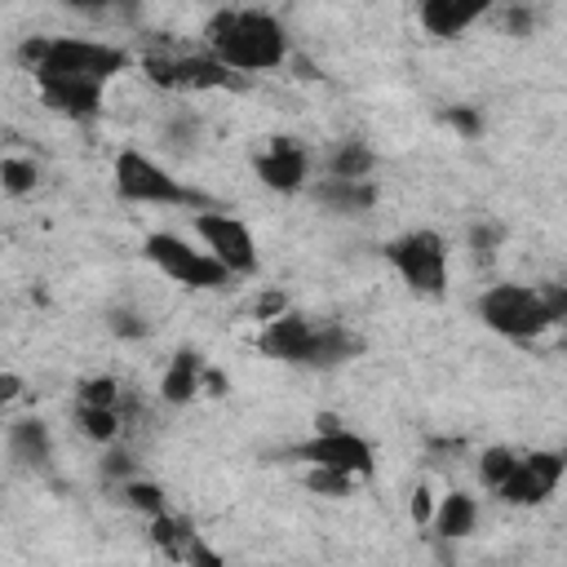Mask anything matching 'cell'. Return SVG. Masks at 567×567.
I'll return each mask as SVG.
<instances>
[{
  "mask_svg": "<svg viewBox=\"0 0 567 567\" xmlns=\"http://www.w3.org/2000/svg\"><path fill=\"white\" fill-rule=\"evenodd\" d=\"M111 186L124 204H142V208H213L199 190H190L182 177H173L155 155H146L142 146H120L115 164H111Z\"/></svg>",
  "mask_w": 567,
  "mask_h": 567,
  "instance_id": "4",
  "label": "cell"
},
{
  "mask_svg": "<svg viewBox=\"0 0 567 567\" xmlns=\"http://www.w3.org/2000/svg\"><path fill=\"white\" fill-rule=\"evenodd\" d=\"M111 328H115L120 337H142V332H146V323H142L137 315H124V310L111 315Z\"/></svg>",
  "mask_w": 567,
  "mask_h": 567,
  "instance_id": "33",
  "label": "cell"
},
{
  "mask_svg": "<svg viewBox=\"0 0 567 567\" xmlns=\"http://www.w3.org/2000/svg\"><path fill=\"white\" fill-rule=\"evenodd\" d=\"M430 527H434V536H443V540H465V536L478 527V496H470V492H461V487L447 492V496H439Z\"/></svg>",
  "mask_w": 567,
  "mask_h": 567,
  "instance_id": "18",
  "label": "cell"
},
{
  "mask_svg": "<svg viewBox=\"0 0 567 567\" xmlns=\"http://www.w3.org/2000/svg\"><path fill=\"white\" fill-rule=\"evenodd\" d=\"M199 390H204V394H217V399H221V394H226V372H221V368H208V363H204V381H199Z\"/></svg>",
  "mask_w": 567,
  "mask_h": 567,
  "instance_id": "34",
  "label": "cell"
},
{
  "mask_svg": "<svg viewBox=\"0 0 567 567\" xmlns=\"http://www.w3.org/2000/svg\"><path fill=\"white\" fill-rule=\"evenodd\" d=\"M385 261L394 266V275L403 279L408 292L416 297H447V239L434 226H416L399 239L385 244Z\"/></svg>",
  "mask_w": 567,
  "mask_h": 567,
  "instance_id": "5",
  "label": "cell"
},
{
  "mask_svg": "<svg viewBox=\"0 0 567 567\" xmlns=\"http://www.w3.org/2000/svg\"><path fill=\"white\" fill-rule=\"evenodd\" d=\"M120 408H89V403H75V430L89 439V443H97V447H115V439H120Z\"/></svg>",
  "mask_w": 567,
  "mask_h": 567,
  "instance_id": "22",
  "label": "cell"
},
{
  "mask_svg": "<svg viewBox=\"0 0 567 567\" xmlns=\"http://www.w3.org/2000/svg\"><path fill=\"white\" fill-rule=\"evenodd\" d=\"M177 567H226V558H221L204 536H195V540H190V549H186V558H182Z\"/></svg>",
  "mask_w": 567,
  "mask_h": 567,
  "instance_id": "28",
  "label": "cell"
},
{
  "mask_svg": "<svg viewBox=\"0 0 567 567\" xmlns=\"http://www.w3.org/2000/svg\"><path fill=\"white\" fill-rule=\"evenodd\" d=\"M416 18H421V27H425L434 40H456V35H465L478 18H487V4H483V0H421Z\"/></svg>",
  "mask_w": 567,
  "mask_h": 567,
  "instance_id": "14",
  "label": "cell"
},
{
  "mask_svg": "<svg viewBox=\"0 0 567 567\" xmlns=\"http://www.w3.org/2000/svg\"><path fill=\"white\" fill-rule=\"evenodd\" d=\"M142 252H146V261H151L164 279H173V284L186 288V292H217V288L230 284V275H226L199 244H190V239H182V235H173V230L146 235Z\"/></svg>",
  "mask_w": 567,
  "mask_h": 567,
  "instance_id": "6",
  "label": "cell"
},
{
  "mask_svg": "<svg viewBox=\"0 0 567 567\" xmlns=\"http://www.w3.org/2000/svg\"><path fill=\"white\" fill-rule=\"evenodd\" d=\"M142 71L164 93H208V89H235L239 75H230L213 53H146Z\"/></svg>",
  "mask_w": 567,
  "mask_h": 567,
  "instance_id": "9",
  "label": "cell"
},
{
  "mask_svg": "<svg viewBox=\"0 0 567 567\" xmlns=\"http://www.w3.org/2000/svg\"><path fill=\"white\" fill-rule=\"evenodd\" d=\"M447 124H452L456 133H465V137L478 133V115H474L470 106H452V111H447Z\"/></svg>",
  "mask_w": 567,
  "mask_h": 567,
  "instance_id": "32",
  "label": "cell"
},
{
  "mask_svg": "<svg viewBox=\"0 0 567 567\" xmlns=\"http://www.w3.org/2000/svg\"><path fill=\"white\" fill-rule=\"evenodd\" d=\"M306 487L319 492V496H328V501H341V496L354 492V478L332 474V470H306Z\"/></svg>",
  "mask_w": 567,
  "mask_h": 567,
  "instance_id": "27",
  "label": "cell"
},
{
  "mask_svg": "<svg viewBox=\"0 0 567 567\" xmlns=\"http://www.w3.org/2000/svg\"><path fill=\"white\" fill-rule=\"evenodd\" d=\"M195 124H199V120L186 115V111L173 115V120L164 124V142H168V146H190V142H195Z\"/></svg>",
  "mask_w": 567,
  "mask_h": 567,
  "instance_id": "29",
  "label": "cell"
},
{
  "mask_svg": "<svg viewBox=\"0 0 567 567\" xmlns=\"http://www.w3.org/2000/svg\"><path fill=\"white\" fill-rule=\"evenodd\" d=\"M434 505H439V501H434V487H430V483H416V487H412V523H416V527H430Z\"/></svg>",
  "mask_w": 567,
  "mask_h": 567,
  "instance_id": "30",
  "label": "cell"
},
{
  "mask_svg": "<svg viewBox=\"0 0 567 567\" xmlns=\"http://www.w3.org/2000/svg\"><path fill=\"white\" fill-rule=\"evenodd\" d=\"M40 89V102L53 111V115H62V120H71V124H89V120H97L102 115V84H84V80H44V84H35Z\"/></svg>",
  "mask_w": 567,
  "mask_h": 567,
  "instance_id": "13",
  "label": "cell"
},
{
  "mask_svg": "<svg viewBox=\"0 0 567 567\" xmlns=\"http://www.w3.org/2000/svg\"><path fill=\"white\" fill-rule=\"evenodd\" d=\"M252 173L275 195H297L310 186V151L297 137H266L261 151H252Z\"/></svg>",
  "mask_w": 567,
  "mask_h": 567,
  "instance_id": "11",
  "label": "cell"
},
{
  "mask_svg": "<svg viewBox=\"0 0 567 567\" xmlns=\"http://www.w3.org/2000/svg\"><path fill=\"white\" fill-rule=\"evenodd\" d=\"M4 443H9V456L27 470H44L53 461V434L40 416H18L4 434Z\"/></svg>",
  "mask_w": 567,
  "mask_h": 567,
  "instance_id": "15",
  "label": "cell"
},
{
  "mask_svg": "<svg viewBox=\"0 0 567 567\" xmlns=\"http://www.w3.org/2000/svg\"><path fill=\"white\" fill-rule=\"evenodd\" d=\"M195 235H199V248L230 275V279H252L261 270V257H257V239L248 230V221L230 217V213H217V208H199L190 217Z\"/></svg>",
  "mask_w": 567,
  "mask_h": 567,
  "instance_id": "7",
  "label": "cell"
},
{
  "mask_svg": "<svg viewBox=\"0 0 567 567\" xmlns=\"http://www.w3.org/2000/svg\"><path fill=\"white\" fill-rule=\"evenodd\" d=\"M120 496H124V505L133 509V514H142L146 523L151 518H159V514H168V496H164V487L159 483H151V478H124L120 483Z\"/></svg>",
  "mask_w": 567,
  "mask_h": 567,
  "instance_id": "23",
  "label": "cell"
},
{
  "mask_svg": "<svg viewBox=\"0 0 567 567\" xmlns=\"http://www.w3.org/2000/svg\"><path fill=\"white\" fill-rule=\"evenodd\" d=\"M204 53H213L230 75H261L292 58V40L270 9H217L204 22Z\"/></svg>",
  "mask_w": 567,
  "mask_h": 567,
  "instance_id": "1",
  "label": "cell"
},
{
  "mask_svg": "<svg viewBox=\"0 0 567 567\" xmlns=\"http://www.w3.org/2000/svg\"><path fill=\"white\" fill-rule=\"evenodd\" d=\"M22 399V377L18 372H0V412H9Z\"/></svg>",
  "mask_w": 567,
  "mask_h": 567,
  "instance_id": "31",
  "label": "cell"
},
{
  "mask_svg": "<svg viewBox=\"0 0 567 567\" xmlns=\"http://www.w3.org/2000/svg\"><path fill=\"white\" fill-rule=\"evenodd\" d=\"M514 461H518V452H514V447H505V443L483 447V456H478V483H483L487 492H496V487L509 478Z\"/></svg>",
  "mask_w": 567,
  "mask_h": 567,
  "instance_id": "25",
  "label": "cell"
},
{
  "mask_svg": "<svg viewBox=\"0 0 567 567\" xmlns=\"http://www.w3.org/2000/svg\"><path fill=\"white\" fill-rule=\"evenodd\" d=\"M75 403H89V408H120V381L106 377V372L80 377V385H75Z\"/></svg>",
  "mask_w": 567,
  "mask_h": 567,
  "instance_id": "26",
  "label": "cell"
},
{
  "mask_svg": "<svg viewBox=\"0 0 567 567\" xmlns=\"http://www.w3.org/2000/svg\"><path fill=\"white\" fill-rule=\"evenodd\" d=\"M315 204L337 213V217H354V213H368L377 204V186L372 182H346V177H319L315 182Z\"/></svg>",
  "mask_w": 567,
  "mask_h": 567,
  "instance_id": "16",
  "label": "cell"
},
{
  "mask_svg": "<svg viewBox=\"0 0 567 567\" xmlns=\"http://www.w3.org/2000/svg\"><path fill=\"white\" fill-rule=\"evenodd\" d=\"M18 62L22 71L35 75V84L84 80V84L106 89V80H115L128 66V49L106 44V40H84V35H27L18 44Z\"/></svg>",
  "mask_w": 567,
  "mask_h": 567,
  "instance_id": "2",
  "label": "cell"
},
{
  "mask_svg": "<svg viewBox=\"0 0 567 567\" xmlns=\"http://www.w3.org/2000/svg\"><path fill=\"white\" fill-rule=\"evenodd\" d=\"M199 381H204V359H199V350H177V354L168 359L164 377H159V399L182 408V403H190V399L199 394Z\"/></svg>",
  "mask_w": 567,
  "mask_h": 567,
  "instance_id": "19",
  "label": "cell"
},
{
  "mask_svg": "<svg viewBox=\"0 0 567 567\" xmlns=\"http://www.w3.org/2000/svg\"><path fill=\"white\" fill-rule=\"evenodd\" d=\"M146 527H151V545H155L168 563H182V558H186V549H190V540L199 536V532L190 527V518H182V514H173V509H168V514H159V518H151Z\"/></svg>",
  "mask_w": 567,
  "mask_h": 567,
  "instance_id": "21",
  "label": "cell"
},
{
  "mask_svg": "<svg viewBox=\"0 0 567 567\" xmlns=\"http://www.w3.org/2000/svg\"><path fill=\"white\" fill-rule=\"evenodd\" d=\"M292 456H297L306 470H332V474H346V478H354V483H363V478L377 474V452H372V443H368L363 434L346 430L341 421L328 425V430H315L306 443L292 447Z\"/></svg>",
  "mask_w": 567,
  "mask_h": 567,
  "instance_id": "8",
  "label": "cell"
},
{
  "mask_svg": "<svg viewBox=\"0 0 567 567\" xmlns=\"http://www.w3.org/2000/svg\"><path fill=\"white\" fill-rule=\"evenodd\" d=\"M567 474V456L554 452V447H540V452H518L509 478L496 487V501L514 505V509H532V505H545L558 483Z\"/></svg>",
  "mask_w": 567,
  "mask_h": 567,
  "instance_id": "10",
  "label": "cell"
},
{
  "mask_svg": "<svg viewBox=\"0 0 567 567\" xmlns=\"http://www.w3.org/2000/svg\"><path fill=\"white\" fill-rule=\"evenodd\" d=\"M359 350H363V341H359L350 328H341V323H319V328H315V341H310V354H306L301 368L332 372V368L350 363Z\"/></svg>",
  "mask_w": 567,
  "mask_h": 567,
  "instance_id": "17",
  "label": "cell"
},
{
  "mask_svg": "<svg viewBox=\"0 0 567 567\" xmlns=\"http://www.w3.org/2000/svg\"><path fill=\"white\" fill-rule=\"evenodd\" d=\"M478 319L496 332V337H509V341H532L540 337L545 328L563 323L567 315V292L558 284H487L474 301Z\"/></svg>",
  "mask_w": 567,
  "mask_h": 567,
  "instance_id": "3",
  "label": "cell"
},
{
  "mask_svg": "<svg viewBox=\"0 0 567 567\" xmlns=\"http://www.w3.org/2000/svg\"><path fill=\"white\" fill-rule=\"evenodd\" d=\"M315 328H319L315 319L284 310L279 319H266V323H261V332H257V350H261L266 359H279V363H306L310 341H315Z\"/></svg>",
  "mask_w": 567,
  "mask_h": 567,
  "instance_id": "12",
  "label": "cell"
},
{
  "mask_svg": "<svg viewBox=\"0 0 567 567\" xmlns=\"http://www.w3.org/2000/svg\"><path fill=\"white\" fill-rule=\"evenodd\" d=\"M372 168H377V155L363 137H346L332 146L328 155V177H346V182H372Z\"/></svg>",
  "mask_w": 567,
  "mask_h": 567,
  "instance_id": "20",
  "label": "cell"
},
{
  "mask_svg": "<svg viewBox=\"0 0 567 567\" xmlns=\"http://www.w3.org/2000/svg\"><path fill=\"white\" fill-rule=\"evenodd\" d=\"M35 186H40V164H35V159H27V155H4V159H0V190H4V195L22 199V195H31Z\"/></svg>",
  "mask_w": 567,
  "mask_h": 567,
  "instance_id": "24",
  "label": "cell"
}]
</instances>
